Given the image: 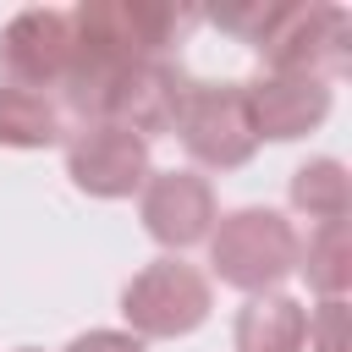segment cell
<instances>
[{
    "label": "cell",
    "mask_w": 352,
    "mask_h": 352,
    "mask_svg": "<svg viewBox=\"0 0 352 352\" xmlns=\"http://www.w3.org/2000/svg\"><path fill=\"white\" fill-rule=\"evenodd\" d=\"M72 16V38L82 60L104 66H132V60H160L170 38L182 33L187 11L170 0H82Z\"/></svg>",
    "instance_id": "6da1fadb"
},
{
    "label": "cell",
    "mask_w": 352,
    "mask_h": 352,
    "mask_svg": "<svg viewBox=\"0 0 352 352\" xmlns=\"http://www.w3.org/2000/svg\"><path fill=\"white\" fill-rule=\"evenodd\" d=\"M209 264L226 286L258 297L297 270V231L280 209H231L209 231Z\"/></svg>",
    "instance_id": "7a4b0ae2"
},
{
    "label": "cell",
    "mask_w": 352,
    "mask_h": 352,
    "mask_svg": "<svg viewBox=\"0 0 352 352\" xmlns=\"http://www.w3.org/2000/svg\"><path fill=\"white\" fill-rule=\"evenodd\" d=\"M264 72L275 77H341L352 66V16L346 6H324V0H286L275 28L258 44Z\"/></svg>",
    "instance_id": "3957f363"
},
{
    "label": "cell",
    "mask_w": 352,
    "mask_h": 352,
    "mask_svg": "<svg viewBox=\"0 0 352 352\" xmlns=\"http://www.w3.org/2000/svg\"><path fill=\"white\" fill-rule=\"evenodd\" d=\"M209 275L182 264L176 253L170 258H154L143 264L126 292H121V314L132 324L138 341H176V336H192L204 319H209Z\"/></svg>",
    "instance_id": "277c9868"
},
{
    "label": "cell",
    "mask_w": 352,
    "mask_h": 352,
    "mask_svg": "<svg viewBox=\"0 0 352 352\" xmlns=\"http://www.w3.org/2000/svg\"><path fill=\"white\" fill-rule=\"evenodd\" d=\"M170 132H182V148L209 170H236L258 148L242 82H187Z\"/></svg>",
    "instance_id": "5b68a950"
},
{
    "label": "cell",
    "mask_w": 352,
    "mask_h": 352,
    "mask_svg": "<svg viewBox=\"0 0 352 352\" xmlns=\"http://www.w3.org/2000/svg\"><path fill=\"white\" fill-rule=\"evenodd\" d=\"M72 55H77V44H72L66 11L33 6L0 28V82H11V88H33V94L60 88L72 72Z\"/></svg>",
    "instance_id": "8992f818"
},
{
    "label": "cell",
    "mask_w": 352,
    "mask_h": 352,
    "mask_svg": "<svg viewBox=\"0 0 352 352\" xmlns=\"http://www.w3.org/2000/svg\"><path fill=\"white\" fill-rule=\"evenodd\" d=\"M182 88H187V82H182L165 60H132V66H121V72L104 82L94 121L121 126V132H132V138L148 143V138H160V132L176 126ZM94 121H88V126H94Z\"/></svg>",
    "instance_id": "52a82bcc"
},
{
    "label": "cell",
    "mask_w": 352,
    "mask_h": 352,
    "mask_svg": "<svg viewBox=\"0 0 352 352\" xmlns=\"http://www.w3.org/2000/svg\"><path fill=\"white\" fill-rule=\"evenodd\" d=\"M66 176L88 198H132L148 182V143L121 126H77L66 143Z\"/></svg>",
    "instance_id": "ba28073f"
},
{
    "label": "cell",
    "mask_w": 352,
    "mask_h": 352,
    "mask_svg": "<svg viewBox=\"0 0 352 352\" xmlns=\"http://www.w3.org/2000/svg\"><path fill=\"white\" fill-rule=\"evenodd\" d=\"M143 231L160 242V248H192V242H209L214 231V187L198 176V170H148L143 182Z\"/></svg>",
    "instance_id": "9c48e42d"
},
{
    "label": "cell",
    "mask_w": 352,
    "mask_h": 352,
    "mask_svg": "<svg viewBox=\"0 0 352 352\" xmlns=\"http://www.w3.org/2000/svg\"><path fill=\"white\" fill-rule=\"evenodd\" d=\"M248 94V116H253V132L258 143H292L302 132H314L324 116H330V82L319 77H275L264 72L258 82H242Z\"/></svg>",
    "instance_id": "30bf717a"
},
{
    "label": "cell",
    "mask_w": 352,
    "mask_h": 352,
    "mask_svg": "<svg viewBox=\"0 0 352 352\" xmlns=\"http://www.w3.org/2000/svg\"><path fill=\"white\" fill-rule=\"evenodd\" d=\"M231 341H236V352H302L308 308L286 292H258V297L242 302Z\"/></svg>",
    "instance_id": "8fae6325"
},
{
    "label": "cell",
    "mask_w": 352,
    "mask_h": 352,
    "mask_svg": "<svg viewBox=\"0 0 352 352\" xmlns=\"http://www.w3.org/2000/svg\"><path fill=\"white\" fill-rule=\"evenodd\" d=\"M60 132H66V116L50 94L0 82V143L6 148H50L60 143Z\"/></svg>",
    "instance_id": "7c38bea8"
},
{
    "label": "cell",
    "mask_w": 352,
    "mask_h": 352,
    "mask_svg": "<svg viewBox=\"0 0 352 352\" xmlns=\"http://www.w3.org/2000/svg\"><path fill=\"white\" fill-rule=\"evenodd\" d=\"M297 270H302L308 292H319V302L324 297H346V286H352V236H346V220L319 226L308 242H297Z\"/></svg>",
    "instance_id": "4fadbf2b"
},
{
    "label": "cell",
    "mask_w": 352,
    "mask_h": 352,
    "mask_svg": "<svg viewBox=\"0 0 352 352\" xmlns=\"http://www.w3.org/2000/svg\"><path fill=\"white\" fill-rule=\"evenodd\" d=\"M292 209L308 214V220H319V226L346 220V209H352V176H346V165L341 160H308V165H297V176H292Z\"/></svg>",
    "instance_id": "5bb4252c"
},
{
    "label": "cell",
    "mask_w": 352,
    "mask_h": 352,
    "mask_svg": "<svg viewBox=\"0 0 352 352\" xmlns=\"http://www.w3.org/2000/svg\"><path fill=\"white\" fill-rule=\"evenodd\" d=\"M280 6H286V0H242V6H220V11H209V16H214V28H226V33H236V38H248V44L258 50L264 33L275 28Z\"/></svg>",
    "instance_id": "9a60e30c"
},
{
    "label": "cell",
    "mask_w": 352,
    "mask_h": 352,
    "mask_svg": "<svg viewBox=\"0 0 352 352\" xmlns=\"http://www.w3.org/2000/svg\"><path fill=\"white\" fill-rule=\"evenodd\" d=\"M308 352H346V297H324L308 314Z\"/></svg>",
    "instance_id": "2e32d148"
},
{
    "label": "cell",
    "mask_w": 352,
    "mask_h": 352,
    "mask_svg": "<svg viewBox=\"0 0 352 352\" xmlns=\"http://www.w3.org/2000/svg\"><path fill=\"white\" fill-rule=\"evenodd\" d=\"M66 352H143V341H138L132 330H88V336H77Z\"/></svg>",
    "instance_id": "e0dca14e"
},
{
    "label": "cell",
    "mask_w": 352,
    "mask_h": 352,
    "mask_svg": "<svg viewBox=\"0 0 352 352\" xmlns=\"http://www.w3.org/2000/svg\"><path fill=\"white\" fill-rule=\"evenodd\" d=\"M16 352H38V346H16Z\"/></svg>",
    "instance_id": "ac0fdd59"
}]
</instances>
